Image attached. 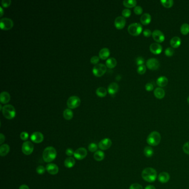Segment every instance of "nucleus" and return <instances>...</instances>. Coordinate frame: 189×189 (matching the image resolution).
<instances>
[{"instance_id": "obj_1", "label": "nucleus", "mask_w": 189, "mask_h": 189, "mask_svg": "<svg viewBox=\"0 0 189 189\" xmlns=\"http://www.w3.org/2000/svg\"><path fill=\"white\" fill-rule=\"evenodd\" d=\"M142 178L148 182H154L158 178V173L155 169L147 168L142 171Z\"/></svg>"}, {"instance_id": "obj_2", "label": "nucleus", "mask_w": 189, "mask_h": 189, "mask_svg": "<svg viewBox=\"0 0 189 189\" xmlns=\"http://www.w3.org/2000/svg\"><path fill=\"white\" fill-rule=\"evenodd\" d=\"M57 151L52 147H48L43 152V160L46 162H52L57 157Z\"/></svg>"}, {"instance_id": "obj_3", "label": "nucleus", "mask_w": 189, "mask_h": 189, "mask_svg": "<svg viewBox=\"0 0 189 189\" xmlns=\"http://www.w3.org/2000/svg\"><path fill=\"white\" fill-rule=\"evenodd\" d=\"M162 136L160 134L156 131H153L149 134L147 142L149 145L156 147L160 144Z\"/></svg>"}, {"instance_id": "obj_4", "label": "nucleus", "mask_w": 189, "mask_h": 189, "mask_svg": "<svg viewBox=\"0 0 189 189\" xmlns=\"http://www.w3.org/2000/svg\"><path fill=\"white\" fill-rule=\"evenodd\" d=\"M2 113L5 118L8 119H13L16 115V109L11 104H7L3 106Z\"/></svg>"}, {"instance_id": "obj_5", "label": "nucleus", "mask_w": 189, "mask_h": 189, "mask_svg": "<svg viewBox=\"0 0 189 189\" xmlns=\"http://www.w3.org/2000/svg\"><path fill=\"white\" fill-rule=\"evenodd\" d=\"M129 33L133 36H137L142 33V27L139 23H132L128 27Z\"/></svg>"}, {"instance_id": "obj_6", "label": "nucleus", "mask_w": 189, "mask_h": 189, "mask_svg": "<svg viewBox=\"0 0 189 189\" xmlns=\"http://www.w3.org/2000/svg\"><path fill=\"white\" fill-rule=\"evenodd\" d=\"M107 71V66L103 63L95 64L92 69L93 73L97 77H100L105 73Z\"/></svg>"}, {"instance_id": "obj_7", "label": "nucleus", "mask_w": 189, "mask_h": 189, "mask_svg": "<svg viewBox=\"0 0 189 189\" xmlns=\"http://www.w3.org/2000/svg\"><path fill=\"white\" fill-rule=\"evenodd\" d=\"M81 104V99L77 95H72L68 98L67 104L68 108L70 109L78 107Z\"/></svg>"}, {"instance_id": "obj_8", "label": "nucleus", "mask_w": 189, "mask_h": 189, "mask_svg": "<svg viewBox=\"0 0 189 189\" xmlns=\"http://www.w3.org/2000/svg\"><path fill=\"white\" fill-rule=\"evenodd\" d=\"M14 26V22L11 18L4 17L0 20V27L5 30L11 29Z\"/></svg>"}, {"instance_id": "obj_9", "label": "nucleus", "mask_w": 189, "mask_h": 189, "mask_svg": "<svg viewBox=\"0 0 189 189\" xmlns=\"http://www.w3.org/2000/svg\"><path fill=\"white\" fill-rule=\"evenodd\" d=\"M34 150V144L31 142L27 141L23 144L22 147V151L24 154L29 155L33 153Z\"/></svg>"}, {"instance_id": "obj_10", "label": "nucleus", "mask_w": 189, "mask_h": 189, "mask_svg": "<svg viewBox=\"0 0 189 189\" xmlns=\"http://www.w3.org/2000/svg\"><path fill=\"white\" fill-rule=\"evenodd\" d=\"M146 66L151 70H156L160 67V62L156 58H151L147 61Z\"/></svg>"}, {"instance_id": "obj_11", "label": "nucleus", "mask_w": 189, "mask_h": 189, "mask_svg": "<svg viewBox=\"0 0 189 189\" xmlns=\"http://www.w3.org/2000/svg\"><path fill=\"white\" fill-rule=\"evenodd\" d=\"M152 36L154 41L157 43H161L165 40V37L164 34L159 29H155L152 33Z\"/></svg>"}, {"instance_id": "obj_12", "label": "nucleus", "mask_w": 189, "mask_h": 189, "mask_svg": "<svg viewBox=\"0 0 189 189\" xmlns=\"http://www.w3.org/2000/svg\"><path fill=\"white\" fill-rule=\"evenodd\" d=\"M87 155V150L84 148L77 149L74 151V156L77 160H82Z\"/></svg>"}, {"instance_id": "obj_13", "label": "nucleus", "mask_w": 189, "mask_h": 189, "mask_svg": "<svg viewBox=\"0 0 189 189\" xmlns=\"http://www.w3.org/2000/svg\"><path fill=\"white\" fill-rule=\"evenodd\" d=\"M31 139L32 142H34V143L38 144L43 142L44 139V136L41 132L36 131L33 133L31 136Z\"/></svg>"}, {"instance_id": "obj_14", "label": "nucleus", "mask_w": 189, "mask_h": 189, "mask_svg": "<svg viewBox=\"0 0 189 189\" xmlns=\"http://www.w3.org/2000/svg\"><path fill=\"white\" fill-rule=\"evenodd\" d=\"M112 142L109 138H105L99 142L98 146L102 150H105L109 148L112 146Z\"/></svg>"}, {"instance_id": "obj_15", "label": "nucleus", "mask_w": 189, "mask_h": 189, "mask_svg": "<svg viewBox=\"0 0 189 189\" xmlns=\"http://www.w3.org/2000/svg\"><path fill=\"white\" fill-rule=\"evenodd\" d=\"M126 24V19L123 16H118L115 19L114 25L118 29L124 28Z\"/></svg>"}, {"instance_id": "obj_16", "label": "nucleus", "mask_w": 189, "mask_h": 189, "mask_svg": "<svg viewBox=\"0 0 189 189\" xmlns=\"http://www.w3.org/2000/svg\"><path fill=\"white\" fill-rule=\"evenodd\" d=\"M150 51L155 54H159L162 52V47L159 43H153L150 46Z\"/></svg>"}, {"instance_id": "obj_17", "label": "nucleus", "mask_w": 189, "mask_h": 189, "mask_svg": "<svg viewBox=\"0 0 189 189\" xmlns=\"http://www.w3.org/2000/svg\"><path fill=\"white\" fill-rule=\"evenodd\" d=\"M46 169L48 173L51 175H56L59 171L58 166L53 163H49L47 165Z\"/></svg>"}, {"instance_id": "obj_18", "label": "nucleus", "mask_w": 189, "mask_h": 189, "mask_svg": "<svg viewBox=\"0 0 189 189\" xmlns=\"http://www.w3.org/2000/svg\"><path fill=\"white\" fill-rule=\"evenodd\" d=\"M170 179V176L169 173L163 171L162 173H160L159 175L158 176V181L162 184H165L168 182Z\"/></svg>"}, {"instance_id": "obj_19", "label": "nucleus", "mask_w": 189, "mask_h": 189, "mask_svg": "<svg viewBox=\"0 0 189 189\" xmlns=\"http://www.w3.org/2000/svg\"><path fill=\"white\" fill-rule=\"evenodd\" d=\"M170 43L172 48H178L181 43V38L179 37L175 36L171 39V40L170 41Z\"/></svg>"}, {"instance_id": "obj_20", "label": "nucleus", "mask_w": 189, "mask_h": 189, "mask_svg": "<svg viewBox=\"0 0 189 189\" xmlns=\"http://www.w3.org/2000/svg\"><path fill=\"white\" fill-rule=\"evenodd\" d=\"M118 89H119V86L118 83L116 82H112L108 86V92L110 94H114L118 92Z\"/></svg>"}, {"instance_id": "obj_21", "label": "nucleus", "mask_w": 189, "mask_h": 189, "mask_svg": "<svg viewBox=\"0 0 189 189\" xmlns=\"http://www.w3.org/2000/svg\"><path fill=\"white\" fill-rule=\"evenodd\" d=\"M140 22L142 25H147L149 24L151 21V16L148 13H145L142 14L140 17Z\"/></svg>"}, {"instance_id": "obj_22", "label": "nucleus", "mask_w": 189, "mask_h": 189, "mask_svg": "<svg viewBox=\"0 0 189 189\" xmlns=\"http://www.w3.org/2000/svg\"><path fill=\"white\" fill-rule=\"evenodd\" d=\"M10 94L6 91H3L0 94V101L1 103H7L10 100Z\"/></svg>"}, {"instance_id": "obj_23", "label": "nucleus", "mask_w": 189, "mask_h": 189, "mask_svg": "<svg viewBox=\"0 0 189 189\" xmlns=\"http://www.w3.org/2000/svg\"><path fill=\"white\" fill-rule=\"evenodd\" d=\"M154 94L156 98L161 99L165 97V92L162 88L158 87L154 89Z\"/></svg>"}, {"instance_id": "obj_24", "label": "nucleus", "mask_w": 189, "mask_h": 189, "mask_svg": "<svg viewBox=\"0 0 189 189\" xmlns=\"http://www.w3.org/2000/svg\"><path fill=\"white\" fill-rule=\"evenodd\" d=\"M156 83L160 87H165L168 83V79L165 76H161L157 79Z\"/></svg>"}, {"instance_id": "obj_25", "label": "nucleus", "mask_w": 189, "mask_h": 189, "mask_svg": "<svg viewBox=\"0 0 189 189\" xmlns=\"http://www.w3.org/2000/svg\"><path fill=\"white\" fill-rule=\"evenodd\" d=\"M110 54V51L108 48L104 47L101 48L99 52V57L101 59H106Z\"/></svg>"}, {"instance_id": "obj_26", "label": "nucleus", "mask_w": 189, "mask_h": 189, "mask_svg": "<svg viewBox=\"0 0 189 189\" xmlns=\"http://www.w3.org/2000/svg\"><path fill=\"white\" fill-rule=\"evenodd\" d=\"M10 151V147L7 144H2L0 147V155L5 156L7 155Z\"/></svg>"}, {"instance_id": "obj_27", "label": "nucleus", "mask_w": 189, "mask_h": 189, "mask_svg": "<svg viewBox=\"0 0 189 189\" xmlns=\"http://www.w3.org/2000/svg\"><path fill=\"white\" fill-rule=\"evenodd\" d=\"M75 162L73 158L69 157L67 158L64 161V165L68 168H72L74 166Z\"/></svg>"}, {"instance_id": "obj_28", "label": "nucleus", "mask_w": 189, "mask_h": 189, "mask_svg": "<svg viewBox=\"0 0 189 189\" xmlns=\"http://www.w3.org/2000/svg\"><path fill=\"white\" fill-rule=\"evenodd\" d=\"M105 63H106L107 67L110 68H114L116 66V65L117 64V61L114 57H109L107 60V61L105 62Z\"/></svg>"}, {"instance_id": "obj_29", "label": "nucleus", "mask_w": 189, "mask_h": 189, "mask_svg": "<svg viewBox=\"0 0 189 189\" xmlns=\"http://www.w3.org/2000/svg\"><path fill=\"white\" fill-rule=\"evenodd\" d=\"M105 158L104 153L101 150L97 151L94 154V158L96 161L101 162Z\"/></svg>"}, {"instance_id": "obj_30", "label": "nucleus", "mask_w": 189, "mask_h": 189, "mask_svg": "<svg viewBox=\"0 0 189 189\" xmlns=\"http://www.w3.org/2000/svg\"><path fill=\"white\" fill-rule=\"evenodd\" d=\"M63 116L66 120H71L73 116V113L70 108L64 109L63 112Z\"/></svg>"}, {"instance_id": "obj_31", "label": "nucleus", "mask_w": 189, "mask_h": 189, "mask_svg": "<svg viewBox=\"0 0 189 189\" xmlns=\"http://www.w3.org/2000/svg\"><path fill=\"white\" fill-rule=\"evenodd\" d=\"M144 154L147 158H151L154 155V150L151 147H146L144 149Z\"/></svg>"}, {"instance_id": "obj_32", "label": "nucleus", "mask_w": 189, "mask_h": 189, "mask_svg": "<svg viewBox=\"0 0 189 189\" xmlns=\"http://www.w3.org/2000/svg\"><path fill=\"white\" fill-rule=\"evenodd\" d=\"M137 2L136 0H124L123 1V5L125 7L128 8H131V7H135Z\"/></svg>"}, {"instance_id": "obj_33", "label": "nucleus", "mask_w": 189, "mask_h": 189, "mask_svg": "<svg viewBox=\"0 0 189 189\" xmlns=\"http://www.w3.org/2000/svg\"><path fill=\"white\" fill-rule=\"evenodd\" d=\"M107 93L106 88L103 87H100L96 89V94L99 97H104Z\"/></svg>"}, {"instance_id": "obj_34", "label": "nucleus", "mask_w": 189, "mask_h": 189, "mask_svg": "<svg viewBox=\"0 0 189 189\" xmlns=\"http://www.w3.org/2000/svg\"><path fill=\"white\" fill-rule=\"evenodd\" d=\"M180 32L182 34L186 35L189 33V25L187 23H183L180 27Z\"/></svg>"}, {"instance_id": "obj_35", "label": "nucleus", "mask_w": 189, "mask_h": 189, "mask_svg": "<svg viewBox=\"0 0 189 189\" xmlns=\"http://www.w3.org/2000/svg\"><path fill=\"white\" fill-rule=\"evenodd\" d=\"M160 2L163 6L166 8H170L174 5L173 0H161Z\"/></svg>"}, {"instance_id": "obj_36", "label": "nucleus", "mask_w": 189, "mask_h": 189, "mask_svg": "<svg viewBox=\"0 0 189 189\" xmlns=\"http://www.w3.org/2000/svg\"><path fill=\"white\" fill-rule=\"evenodd\" d=\"M146 71H147V68L144 64L138 66V67L137 68V72L139 74H144L146 72Z\"/></svg>"}, {"instance_id": "obj_37", "label": "nucleus", "mask_w": 189, "mask_h": 189, "mask_svg": "<svg viewBox=\"0 0 189 189\" xmlns=\"http://www.w3.org/2000/svg\"><path fill=\"white\" fill-rule=\"evenodd\" d=\"M98 149V146L95 143H90L89 146H88V150L90 151V152H96L97 150Z\"/></svg>"}, {"instance_id": "obj_38", "label": "nucleus", "mask_w": 189, "mask_h": 189, "mask_svg": "<svg viewBox=\"0 0 189 189\" xmlns=\"http://www.w3.org/2000/svg\"><path fill=\"white\" fill-rule=\"evenodd\" d=\"M174 53V49H173V48H167L165 51V54L168 57L172 56Z\"/></svg>"}, {"instance_id": "obj_39", "label": "nucleus", "mask_w": 189, "mask_h": 189, "mask_svg": "<svg viewBox=\"0 0 189 189\" xmlns=\"http://www.w3.org/2000/svg\"><path fill=\"white\" fill-rule=\"evenodd\" d=\"M122 15L124 17H128L131 14V10L128 8H125L122 11Z\"/></svg>"}, {"instance_id": "obj_40", "label": "nucleus", "mask_w": 189, "mask_h": 189, "mask_svg": "<svg viewBox=\"0 0 189 189\" xmlns=\"http://www.w3.org/2000/svg\"><path fill=\"white\" fill-rule=\"evenodd\" d=\"M135 62H136V64L139 66H141V65H143L144 62H145V60L144 58L142 57H138L136 58V60H135Z\"/></svg>"}, {"instance_id": "obj_41", "label": "nucleus", "mask_w": 189, "mask_h": 189, "mask_svg": "<svg viewBox=\"0 0 189 189\" xmlns=\"http://www.w3.org/2000/svg\"><path fill=\"white\" fill-rule=\"evenodd\" d=\"M182 150L186 154L189 155V142H186L184 144Z\"/></svg>"}, {"instance_id": "obj_42", "label": "nucleus", "mask_w": 189, "mask_h": 189, "mask_svg": "<svg viewBox=\"0 0 189 189\" xmlns=\"http://www.w3.org/2000/svg\"><path fill=\"white\" fill-rule=\"evenodd\" d=\"M129 189H143V188L140 184L138 183H134L130 186Z\"/></svg>"}, {"instance_id": "obj_43", "label": "nucleus", "mask_w": 189, "mask_h": 189, "mask_svg": "<svg viewBox=\"0 0 189 189\" xmlns=\"http://www.w3.org/2000/svg\"><path fill=\"white\" fill-rule=\"evenodd\" d=\"M134 11L136 14H141L143 12V9L140 6H136L134 8Z\"/></svg>"}, {"instance_id": "obj_44", "label": "nucleus", "mask_w": 189, "mask_h": 189, "mask_svg": "<svg viewBox=\"0 0 189 189\" xmlns=\"http://www.w3.org/2000/svg\"><path fill=\"white\" fill-rule=\"evenodd\" d=\"M45 171H46V169L43 166H38L36 169L37 173L40 175L43 174L45 173Z\"/></svg>"}, {"instance_id": "obj_45", "label": "nucleus", "mask_w": 189, "mask_h": 189, "mask_svg": "<svg viewBox=\"0 0 189 189\" xmlns=\"http://www.w3.org/2000/svg\"><path fill=\"white\" fill-rule=\"evenodd\" d=\"M99 57L97 56V55H94L92 56L90 58V62L92 63L93 64H98V62L99 61Z\"/></svg>"}, {"instance_id": "obj_46", "label": "nucleus", "mask_w": 189, "mask_h": 189, "mask_svg": "<svg viewBox=\"0 0 189 189\" xmlns=\"http://www.w3.org/2000/svg\"><path fill=\"white\" fill-rule=\"evenodd\" d=\"M29 135L26 131H23L21 133L20 138L22 140H27L28 138Z\"/></svg>"}, {"instance_id": "obj_47", "label": "nucleus", "mask_w": 189, "mask_h": 189, "mask_svg": "<svg viewBox=\"0 0 189 189\" xmlns=\"http://www.w3.org/2000/svg\"><path fill=\"white\" fill-rule=\"evenodd\" d=\"M145 87V89H146V90L147 91L150 92V91H152L153 90L154 86L151 83H148L146 84Z\"/></svg>"}, {"instance_id": "obj_48", "label": "nucleus", "mask_w": 189, "mask_h": 189, "mask_svg": "<svg viewBox=\"0 0 189 189\" xmlns=\"http://www.w3.org/2000/svg\"><path fill=\"white\" fill-rule=\"evenodd\" d=\"M142 33H143L144 36L147 37H149L151 35H152V32H151V30L149 29H145L144 30H143Z\"/></svg>"}, {"instance_id": "obj_49", "label": "nucleus", "mask_w": 189, "mask_h": 189, "mask_svg": "<svg viewBox=\"0 0 189 189\" xmlns=\"http://www.w3.org/2000/svg\"><path fill=\"white\" fill-rule=\"evenodd\" d=\"M11 0H2L1 2L2 6L3 7H6L9 6L11 5Z\"/></svg>"}, {"instance_id": "obj_50", "label": "nucleus", "mask_w": 189, "mask_h": 189, "mask_svg": "<svg viewBox=\"0 0 189 189\" xmlns=\"http://www.w3.org/2000/svg\"><path fill=\"white\" fill-rule=\"evenodd\" d=\"M74 151L71 148H68L66 150V155H67L68 156H71L73 155H74Z\"/></svg>"}, {"instance_id": "obj_51", "label": "nucleus", "mask_w": 189, "mask_h": 189, "mask_svg": "<svg viewBox=\"0 0 189 189\" xmlns=\"http://www.w3.org/2000/svg\"><path fill=\"white\" fill-rule=\"evenodd\" d=\"M5 140V137L3 134H0V144L2 145V143L4 142Z\"/></svg>"}, {"instance_id": "obj_52", "label": "nucleus", "mask_w": 189, "mask_h": 189, "mask_svg": "<svg viewBox=\"0 0 189 189\" xmlns=\"http://www.w3.org/2000/svg\"><path fill=\"white\" fill-rule=\"evenodd\" d=\"M144 189H156V188L154 186L151 185H149L147 186Z\"/></svg>"}, {"instance_id": "obj_53", "label": "nucleus", "mask_w": 189, "mask_h": 189, "mask_svg": "<svg viewBox=\"0 0 189 189\" xmlns=\"http://www.w3.org/2000/svg\"><path fill=\"white\" fill-rule=\"evenodd\" d=\"M19 189H29V188L26 185H21Z\"/></svg>"}, {"instance_id": "obj_54", "label": "nucleus", "mask_w": 189, "mask_h": 189, "mask_svg": "<svg viewBox=\"0 0 189 189\" xmlns=\"http://www.w3.org/2000/svg\"><path fill=\"white\" fill-rule=\"evenodd\" d=\"M3 14V10L2 6H0V16H2Z\"/></svg>"}, {"instance_id": "obj_55", "label": "nucleus", "mask_w": 189, "mask_h": 189, "mask_svg": "<svg viewBox=\"0 0 189 189\" xmlns=\"http://www.w3.org/2000/svg\"><path fill=\"white\" fill-rule=\"evenodd\" d=\"M187 101H188V103L189 104V96L188 97V99H187Z\"/></svg>"}]
</instances>
